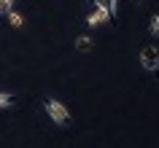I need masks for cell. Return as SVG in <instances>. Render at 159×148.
I'll use <instances>...</instances> for the list:
<instances>
[{"label": "cell", "mask_w": 159, "mask_h": 148, "mask_svg": "<svg viewBox=\"0 0 159 148\" xmlns=\"http://www.w3.org/2000/svg\"><path fill=\"white\" fill-rule=\"evenodd\" d=\"M43 108H46V113H49V119L57 127H70L73 124V116H70V110H67L59 100H54V97H46L43 100Z\"/></svg>", "instance_id": "6da1fadb"}, {"label": "cell", "mask_w": 159, "mask_h": 148, "mask_svg": "<svg viewBox=\"0 0 159 148\" xmlns=\"http://www.w3.org/2000/svg\"><path fill=\"white\" fill-rule=\"evenodd\" d=\"M148 35H154V38H159V14H154V19L148 22Z\"/></svg>", "instance_id": "ba28073f"}, {"label": "cell", "mask_w": 159, "mask_h": 148, "mask_svg": "<svg viewBox=\"0 0 159 148\" xmlns=\"http://www.w3.org/2000/svg\"><path fill=\"white\" fill-rule=\"evenodd\" d=\"M94 6H100V8L108 11V16L116 22V14H119V0H92Z\"/></svg>", "instance_id": "277c9868"}, {"label": "cell", "mask_w": 159, "mask_h": 148, "mask_svg": "<svg viewBox=\"0 0 159 148\" xmlns=\"http://www.w3.org/2000/svg\"><path fill=\"white\" fill-rule=\"evenodd\" d=\"M8 25H11V27H22V25H25L22 14H16V11H8Z\"/></svg>", "instance_id": "8992f818"}, {"label": "cell", "mask_w": 159, "mask_h": 148, "mask_svg": "<svg viewBox=\"0 0 159 148\" xmlns=\"http://www.w3.org/2000/svg\"><path fill=\"white\" fill-rule=\"evenodd\" d=\"M75 49L78 51H89L92 49V38H89V35H78V38H75Z\"/></svg>", "instance_id": "5b68a950"}, {"label": "cell", "mask_w": 159, "mask_h": 148, "mask_svg": "<svg viewBox=\"0 0 159 148\" xmlns=\"http://www.w3.org/2000/svg\"><path fill=\"white\" fill-rule=\"evenodd\" d=\"M14 8V0H0V14H8Z\"/></svg>", "instance_id": "9c48e42d"}, {"label": "cell", "mask_w": 159, "mask_h": 148, "mask_svg": "<svg viewBox=\"0 0 159 148\" xmlns=\"http://www.w3.org/2000/svg\"><path fill=\"white\" fill-rule=\"evenodd\" d=\"M11 105H14V94L0 92V110H3V108H11Z\"/></svg>", "instance_id": "52a82bcc"}, {"label": "cell", "mask_w": 159, "mask_h": 148, "mask_svg": "<svg viewBox=\"0 0 159 148\" xmlns=\"http://www.w3.org/2000/svg\"><path fill=\"white\" fill-rule=\"evenodd\" d=\"M102 22H113V19L108 16V11H105V8H100V6H94V11L89 14V16H86V25H89V27H100Z\"/></svg>", "instance_id": "3957f363"}, {"label": "cell", "mask_w": 159, "mask_h": 148, "mask_svg": "<svg viewBox=\"0 0 159 148\" xmlns=\"http://www.w3.org/2000/svg\"><path fill=\"white\" fill-rule=\"evenodd\" d=\"M157 75H159V67H157Z\"/></svg>", "instance_id": "30bf717a"}, {"label": "cell", "mask_w": 159, "mask_h": 148, "mask_svg": "<svg viewBox=\"0 0 159 148\" xmlns=\"http://www.w3.org/2000/svg\"><path fill=\"white\" fill-rule=\"evenodd\" d=\"M140 67L143 70H157L159 67V49L157 46H146L140 51Z\"/></svg>", "instance_id": "7a4b0ae2"}]
</instances>
